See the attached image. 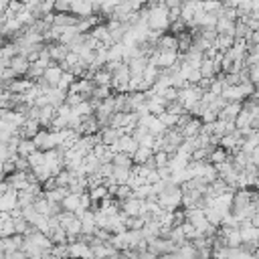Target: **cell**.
Segmentation results:
<instances>
[{
    "label": "cell",
    "mask_w": 259,
    "mask_h": 259,
    "mask_svg": "<svg viewBox=\"0 0 259 259\" xmlns=\"http://www.w3.org/2000/svg\"><path fill=\"white\" fill-rule=\"evenodd\" d=\"M19 209V200L15 190H7L5 194H0V213H11Z\"/></svg>",
    "instance_id": "6da1fadb"
},
{
    "label": "cell",
    "mask_w": 259,
    "mask_h": 259,
    "mask_svg": "<svg viewBox=\"0 0 259 259\" xmlns=\"http://www.w3.org/2000/svg\"><path fill=\"white\" fill-rule=\"evenodd\" d=\"M61 75H63V69H61L57 63H51V65L45 69V73H43V79L49 83V87H57V83H59Z\"/></svg>",
    "instance_id": "7a4b0ae2"
},
{
    "label": "cell",
    "mask_w": 259,
    "mask_h": 259,
    "mask_svg": "<svg viewBox=\"0 0 259 259\" xmlns=\"http://www.w3.org/2000/svg\"><path fill=\"white\" fill-rule=\"evenodd\" d=\"M241 112V103L239 101H233V103H227V106L219 112V118L217 120H223V122H233L237 118V114Z\"/></svg>",
    "instance_id": "3957f363"
},
{
    "label": "cell",
    "mask_w": 259,
    "mask_h": 259,
    "mask_svg": "<svg viewBox=\"0 0 259 259\" xmlns=\"http://www.w3.org/2000/svg\"><path fill=\"white\" fill-rule=\"evenodd\" d=\"M77 23H79V19L71 13H55V17H53L55 27H63V29L65 27H77Z\"/></svg>",
    "instance_id": "277c9868"
},
{
    "label": "cell",
    "mask_w": 259,
    "mask_h": 259,
    "mask_svg": "<svg viewBox=\"0 0 259 259\" xmlns=\"http://www.w3.org/2000/svg\"><path fill=\"white\" fill-rule=\"evenodd\" d=\"M198 73H200V77L211 79V77H215L217 73H221V67H219V65H215L211 59H202V61H200V65H198Z\"/></svg>",
    "instance_id": "5b68a950"
},
{
    "label": "cell",
    "mask_w": 259,
    "mask_h": 259,
    "mask_svg": "<svg viewBox=\"0 0 259 259\" xmlns=\"http://www.w3.org/2000/svg\"><path fill=\"white\" fill-rule=\"evenodd\" d=\"M200 128H202V122L198 118H190L186 122V126L180 130V134H182V138H196L200 134Z\"/></svg>",
    "instance_id": "8992f818"
},
{
    "label": "cell",
    "mask_w": 259,
    "mask_h": 259,
    "mask_svg": "<svg viewBox=\"0 0 259 259\" xmlns=\"http://www.w3.org/2000/svg\"><path fill=\"white\" fill-rule=\"evenodd\" d=\"M152 150L150 148H142V146H138V150L132 154V162H134V166H142V164H146L150 158H152Z\"/></svg>",
    "instance_id": "52a82bcc"
},
{
    "label": "cell",
    "mask_w": 259,
    "mask_h": 259,
    "mask_svg": "<svg viewBox=\"0 0 259 259\" xmlns=\"http://www.w3.org/2000/svg\"><path fill=\"white\" fill-rule=\"evenodd\" d=\"M235 39L231 35H217V39L213 41V47L219 51V53H227V51L233 47Z\"/></svg>",
    "instance_id": "ba28073f"
},
{
    "label": "cell",
    "mask_w": 259,
    "mask_h": 259,
    "mask_svg": "<svg viewBox=\"0 0 259 259\" xmlns=\"http://www.w3.org/2000/svg\"><path fill=\"white\" fill-rule=\"evenodd\" d=\"M29 61H27V57H23V55H15L13 59H11V69L17 73V75H23L25 77V73H27V69H29Z\"/></svg>",
    "instance_id": "9c48e42d"
},
{
    "label": "cell",
    "mask_w": 259,
    "mask_h": 259,
    "mask_svg": "<svg viewBox=\"0 0 259 259\" xmlns=\"http://www.w3.org/2000/svg\"><path fill=\"white\" fill-rule=\"evenodd\" d=\"M23 241H25V237H23V235H13V237L3 239V249H5V253L19 251V249L23 247Z\"/></svg>",
    "instance_id": "30bf717a"
},
{
    "label": "cell",
    "mask_w": 259,
    "mask_h": 259,
    "mask_svg": "<svg viewBox=\"0 0 259 259\" xmlns=\"http://www.w3.org/2000/svg\"><path fill=\"white\" fill-rule=\"evenodd\" d=\"M71 114L77 116V118H81V120H85V118L93 116V108H91V103L87 99H83L81 103H77L75 108H71Z\"/></svg>",
    "instance_id": "8fae6325"
},
{
    "label": "cell",
    "mask_w": 259,
    "mask_h": 259,
    "mask_svg": "<svg viewBox=\"0 0 259 259\" xmlns=\"http://www.w3.org/2000/svg\"><path fill=\"white\" fill-rule=\"evenodd\" d=\"M33 152H37L35 142H33V140H25V138H21V142H19V146H17V156L29 158Z\"/></svg>",
    "instance_id": "7c38bea8"
},
{
    "label": "cell",
    "mask_w": 259,
    "mask_h": 259,
    "mask_svg": "<svg viewBox=\"0 0 259 259\" xmlns=\"http://www.w3.org/2000/svg\"><path fill=\"white\" fill-rule=\"evenodd\" d=\"M59 204H61V211L75 213V211L79 209V194H67Z\"/></svg>",
    "instance_id": "4fadbf2b"
},
{
    "label": "cell",
    "mask_w": 259,
    "mask_h": 259,
    "mask_svg": "<svg viewBox=\"0 0 259 259\" xmlns=\"http://www.w3.org/2000/svg\"><path fill=\"white\" fill-rule=\"evenodd\" d=\"M75 178V174L71 172V170H67V168H61L55 176H53V180H55V186H63V188H67L69 186V182Z\"/></svg>",
    "instance_id": "5bb4252c"
},
{
    "label": "cell",
    "mask_w": 259,
    "mask_h": 259,
    "mask_svg": "<svg viewBox=\"0 0 259 259\" xmlns=\"http://www.w3.org/2000/svg\"><path fill=\"white\" fill-rule=\"evenodd\" d=\"M112 164H114V166H122V168H132V166H134L132 156H128V154H124V152H116V154H114Z\"/></svg>",
    "instance_id": "9a60e30c"
},
{
    "label": "cell",
    "mask_w": 259,
    "mask_h": 259,
    "mask_svg": "<svg viewBox=\"0 0 259 259\" xmlns=\"http://www.w3.org/2000/svg\"><path fill=\"white\" fill-rule=\"evenodd\" d=\"M87 194H89L91 202H97V204H99L103 198H108V196H110V194H108V188L103 186V184H101V186H95V188H89V190H87Z\"/></svg>",
    "instance_id": "2e32d148"
},
{
    "label": "cell",
    "mask_w": 259,
    "mask_h": 259,
    "mask_svg": "<svg viewBox=\"0 0 259 259\" xmlns=\"http://www.w3.org/2000/svg\"><path fill=\"white\" fill-rule=\"evenodd\" d=\"M91 81H93V85H110V81H112V73L101 67L99 71H95V73H93Z\"/></svg>",
    "instance_id": "e0dca14e"
},
{
    "label": "cell",
    "mask_w": 259,
    "mask_h": 259,
    "mask_svg": "<svg viewBox=\"0 0 259 259\" xmlns=\"http://www.w3.org/2000/svg\"><path fill=\"white\" fill-rule=\"evenodd\" d=\"M112 178L116 180V184H126L130 178V168H122V166H114Z\"/></svg>",
    "instance_id": "ac0fdd59"
},
{
    "label": "cell",
    "mask_w": 259,
    "mask_h": 259,
    "mask_svg": "<svg viewBox=\"0 0 259 259\" xmlns=\"http://www.w3.org/2000/svg\"><path fill=\"white\" fill-rule=\"evenodd\" d=\"M134 194H132V188L128 186V184H118V188H116V192H114V198L118 200V202H124V200H128V198H132Z\"/></svg>",
    "instance_id": "d6986e66"
},
{
    "label": "cell",
    "mask_w": 259,
    "mask_h": 259,
    "mask_svg": "<svg viewBox=\"0 0 259 259\" xmlns=\"http://www.w3.org/2000/svg\"><path fill=\"white\" fill-rule=\"evenodd\" d=\"M27 162H29V168H31V170H35V168L43 166V164H45V156H43V152H41V150L33 152L31 156L27 158Z\"/></svg>",
    "instance_id": "ffe728a7"
},
{
    "label": "cell",
    "mask_w": 259,
    "mask_h": 259,
    "mask_svg": "<svg viewBox=\"0 0 259 259\" xmlns=\"http://www.w3.org/2000/svg\"><path fill=\"white\" fill-rule=\"evenodd\" d=\"M168 154L166 152H162V150H158V152H154L152 154V160H154V166L156 168H164V166H168Z\"/></svg>",
    "instance_id": "44dd1931"
},
{
    "label": "cell",
    "mask_w": 259,
    "mask_h": 259,
    "mask_svg": "<svg viewBox=\"0 0 259 259\" xmlns=\"http://www.w3.org/2000/svg\"><path fill=\"white\" fill-rule=\"evenodd\" d=\"M73 81H75L73 73L63 71V75H61V79H59V83H57V89H61V91H65V93H67V89L71 87V83H73Z\"/></svg>",
    "instance_id": "7402d4cb"
},
{
    "label": "cell",
    "mask_w": 259,
    "mask_h": 259,
    "mask_svg": "<svg viewBox=\"0 0 259 259\" xmlns=\"http://www.w3.org/2000/svg\"><path fill=\"white\" fill-rule=\"evenodd\" d=\"M15 235V223L13 219H7L0 227V239H7V237H13Z\"/></svg>",
    "instance_id": "603a6c76"
},
{
    "label": "cell",
    "mask_w": 259,
    "mask_h": 259,
    "mask_svg": "<svg viewBox=\"0 0 259 259\" xmlns=\"http://www.w3.org/2000/svg\"><path fill=\"white\" fill-rule=\"evenodd\" d=\"M53 13H71V0H55Z\"/></svg>",
    "instance_id": "cb8c5ba5"
},
{
    "label": "cell",
    "mask_w": 259,
    "mask_h": 259,
    "mask_svg": "<svg viewBox=\"0 0 259 259\" xmlns=\"http://www.w3.org/2000/svg\"><path fill=\"white\" fill-rule=\"evenodd\" d=\"M194 259H204V257H198V255H196V257H194Z\"/></svg>",
    "instance_id": "d4e9b609"
}]
</instances>
